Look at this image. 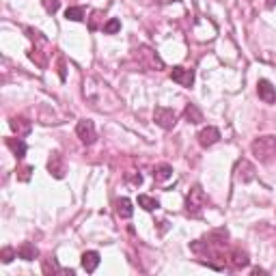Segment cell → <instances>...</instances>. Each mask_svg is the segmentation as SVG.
<instances>
[{"label": "cell", "instance_id": "3957f363", "mask_svg": "<svg viewBox=\"0 0 276 276\" xmlns=\"http://www.w3.org/2000/svg\"><path fill=\"white\" fill-rule=\"evenodd\" d=\"M154 121L162 130H173L175 123H177V113L173 108H166V106H158L154 110Z\"/></svg>", "mask_w": 276, "mask_h": 276}, {"label": "cell", "instance_id": "ac0fdd59", "mask_svg": "<svg viewBox=\"0 0 276 276\" xmlns=\"http://www.w3.org/2000/svg\"><path fill=\"white\" fill-rule=\"evenodd\" d=\"M138 205L147 211H154V209L160 207V201L154 198V197H149V195H138Z\"/></svg>", "mask_w": 276, "mask_h": 276}, {"label": "cell", "instance_id": "52a82bcc", "mask_svg": "<svg viewBox=\"0 0 276 276\" xmlns=\"http://www.w3.org/2000/svg\"><path fill=\"white\" fill-rule=\"evenodd\" d=\"M48 171H50V175H52L54 179H63V177H65V173H67L65 158L58 154V151H54V154L50 156V160H48Z\"/></svg>", "mask_w": 276, "mask_h": 276}, {"label": "cell", "instance_id": "d6986e66", "mask_svg": "<svg viewBox=\"0 0 276 276\" xmlns=\"http://www.w3.org/2000/svg\"><path fill=\"white\" fill-rule=\"evenodd\" d=\"M65 20L82 22V20H84V7H67V11H65Z\"/></svg>", "mask_w": 276, "mask_h": 276}, {"label": "cell", "instance_id": "7402d4cb", "mask_svg": "<svg viewBox=\"0 0 276 276\" xmlns=\"http://www.w3.org/2000/svg\"><path fill=\"white\" fill-rule=\"evenodd\" d=\"M41 268H43V274H61V266H58V261L54 259V257H50V259H45L43 261V266H41Z\"/></svg>", "mask_w": 276, "mask_h": 276}, {"label": "cell", "instance_id": "e0dca14e", "mask_svg": "<svg viewBox=\"0 0 276 276\" xmlns=\"http://www.w3.org/2000/svg\"><path fill=\"white\" fill-rule=\"evenodd\" d=\"M173 175V166L171 164H160V166L154 168V179L156 181H166Z\"/></svg>", "mask_w": 276, "mask_h": 276}, {"label": "cell", "instance_id": "2e32d148", "mask_svg": "<svg viewBox=\"0 0 276 276\" xmlns=\"http://www.w3.org/2000/svg\"><path fill=\"white\" fill-rule=\"evenodd\" d=\"M184 117H186V121H188V123H195V125L203 121V113L198 110V106H195V104H188V106H186Z\"/></svg>", "mask_w": 276, "mask_h": 276}, {"label": "cell", "instance_id": "4fadbf2b", "mask_svg": "<svg viewBox=\"0 0 276 276\" xmlns=\"http://www.w3.org/2000/svg\"><path fill=\"white\" fill-rule=\"evenodd\" d=\"M115 211H117V216L123 220H127V218H132V214H134V207H132V201L130 198H117L115 201Z\"/></svg>", "mask_w": 276, "mask_h": 276}, {"label": "cell", "instance_id": "9c48e42d", "mask_svg": "<svg viewBox=\"0 0 276 276\" xmlns=\"http://www.w3.org/2000/svg\"><path fill=\"white\" fill-rule=\"evenodd\" d=\"M255 166L248 162V160H239L236 164V179L242 181V184H248V181L255 179Z\"/></svg>", "mask_w": 276, "mask_h": 276}, {"label": "cell", "instance_id": "44dd1931", "mask_svg": "<svg viewBox=\"0 0 276 276\" xmlns=\"http://www.w3.org/2000/svg\"><path fill=\"white\" fill-rule=\"evenodd\" d=\"M102 31L106 35H117V33L121 31V20H117V17H110V20H106Z\"/></svg>", "mask_w": 276, "mask_h": 276}, {"label": "cell", "instance_id": "5b68a950", "mask_svg": "<svg viewBox=\"0 0 276 276\" xmlns=\"http://www.w3.org/2000/svg\"><path fill=\"white\" fill-rule=\"evenodd\" d=\"M76 134L84 145H93L97 140V132H95V123L91 119H80L76 125Z\"/></svg>", "mask_w": 276, "mask_h": 276}, {"label": "cell", "instance_id": "7a4b0ae2", "mask_svg": "<svg viewBox=\"0 0 276 276\" xmlns=\"http://www.w3.org/2000/svg\"><path fill=\"white\" fill-rule=\"evenodd\" d=\"M205 205H207V197H205L203 188L201 186H195L186 197V209L188 214H198Z\"/></svg>", "mask_w": 276, "mask_h": 276}, {"label": "cell", "instance_id": "ba28073f", "mask_svg": "<svg viewBox=\"0 0 276 276\" xmlns=\"http://www.w3.org/2000/svg\"><path fill=\"white\" fill-rule=\"evenodd\" d=\"M198 145L203 147V149H207V147L211 145H216L220 140V130L218 127H214V125H207V127H203L201 132H198Z\"/></svg>", "mask_w": 276, "mask_h": 276}, {"label": "cell", "instance_id": "8fae6325", "mask_svg": "<svg viewBox=\"0 0 276 276\" xmlns=\"http://www.w3.org/2000/svg\"><path fill=\"white\" fill-rule=\"evenodd\" d=\"M9 125H11V130H13L17 136H28L31 134V130H33V123L26 119V117H13V119L9 121Z\"/></svg>", "mask_w": 276, "mask_h": 276}, {"label": "cell", "instance_id": "277c9868", "mask_svg": "<svg viewBox=\"0 0 276 276\" xmlns=\"http://www.w3.org/2000/svg\"><path fill=\"white\" fill-rule=\"evenodd\" d=\"M136 56L140 58V65H143L145 69H156V72H160V69H164V63H162V58L156 54L154 50H149V48H138L136 50Z\"/></svg>", "mask_w": 276, "mask_h": 276}, {"label": "cell", "instance_id": "9a60e30c", "mask_svg": "<svg viewBox=\"0 0 276 276\" xmlns=\"http://www.w3.org/2000/svg\"><path fill=\"white\" fill-rule=\"evenodd\" d=\"M7 147L13 151V156L17 158V160H22V158L26 156V143L20 136L17 138H7Z\"/></svg>", "mask_w": 276, "mask_h": 276}, {"label": "cell", "instance_id": "d4e9b609", "mask_svg": "<svg viewBox=\"0 0 276 276\" xmlns=\"http://www.w3.org/2000/svg\"><path fill=\"white\" fill-rule=\"evenodd\" d=\"M31 173H33V166L20 168V171H17V179H20V181H28V179H31Z\"/></svg>", "mask_w": 276, "mask_h": 276}, {"label": "cell", "instance_id": "484cf974", "mask_svg": "<svg viewBox=\"0 0 276 276\" xmlns=\"http://www.w3.org/2000/svg\"><path fill=\"white\" fill-rule=\"evenodd\" d=\"M266 4H268V9H274V7H276V0H268Z\"/></svg>", "mask_w": 276, "mask_h": 276}, {"label": "cell", "instance_id": "5bb4252c", "mask_svg": "<svg viewBox=\"0 0 276 276\" xmlns=\"http://www.w3.org/2000/svg\"><path fill=\"white\" fill-rule=\"evenodd\" d=\"M17 257L24 259V261H35L39 257V250H37V246L35 244L24 242V244H20V248H17Z\"/></svg>", "mask_w": 276, "mask_h": 276}, {"label": "cell", "instance_id": "6da1fadb", "mask_svg": "<svg viewBox=\"0 0 276 276\" xmlns=\"http://www.w3.org/2000/svg\"><path fill=\"white\" fill-rule=\"evenodd\" d=\"M250 151L259 162H270L276 156V136L266 134V136L255 138L250 145Z\"/></svg>", "mask_w": 276, "mask_h": 276}, {"label": "cell", "instance_id": "7c38bea8", "mask_svg": "<svg viewBox=\"0 0 276 276\" xmlns=\"http://www.w3.org/2000/svg\"><path fill=\"white\" fill-rule=\"evenodd\" d=\"M99 252L97 250H86L84 255H82V268H84V272H89V274H93L95 270L99 268Z\"/></svg>", "mask_w": 276, "mask_h": 276}, {"label": "cell", "instance_id": "8992f818", "mask_svg": "<svg viewBox=\"0 0 276 276\" xmlns=\"http://www.w3.org/2000/svg\"><path fill=\"white\" fill-rule=\"evenodd\" d=\"M171 78L173 82H177L179 86H186V89H190L192 84H195V69H188V67H173L171 69Z\"/></svg>", "mask_w": 276, "mask_h": 276}, {"label": "cell", "instance_id": "cb8c5ba5", "mask_svg": "<svg viewBox=\"0 0 276 276\" xmlns=\"http://www.w3.org/2000/svg\"><path fill=\"white\" fill-rule=\"evenodd\" d=\"M41 4H43V9L48 13H56L61 9V0H41Z\"/></svg>", "mask_w": 276, "mask_h": 276}, {"label": "cell", "instance_id": "30bf717a", "mask_svg": "<svg viewBox=\"0 0 276 276\" xmlns=\"http://www.w3.org/2000/svg\"><path fill=\"white\" fill-rule=\"evenodd\" d=\"M257 95L266 104H276V89L272 86V82H268V80L257 82Z\"/></svg>", "mask_w": 276, "mask_h": 276}, {"label": "cell", "instance_id": "603a6c76", "mask_svg": "<svg viewBox=\"0 0 276 276\" xmlns=\"http://www.w3.org/2000/svg\"><path fill=\"white\" fill-rule=\"evenodd\" d=\"M17 257V250L11 248V246H4L2 250H0V259H2V263H11Z\"/></svg>", "mask_w": 276, "mask_h": 276}, {"label": "cell", "instance_id": "ffe728a7", "mask_svg": "<svg viewBox=\"0 0 276 276\" xmlns=\"http://www.w3.org/2000/svg\"><path fill=\"white\" fill-rule=\"evenodd\" d=\"M229 259H231V266H236V268H246L248 266V255L242 252V250H236Z\"/></svg>", "mask_w": 276, "mask_h": 276}]
</instances>
